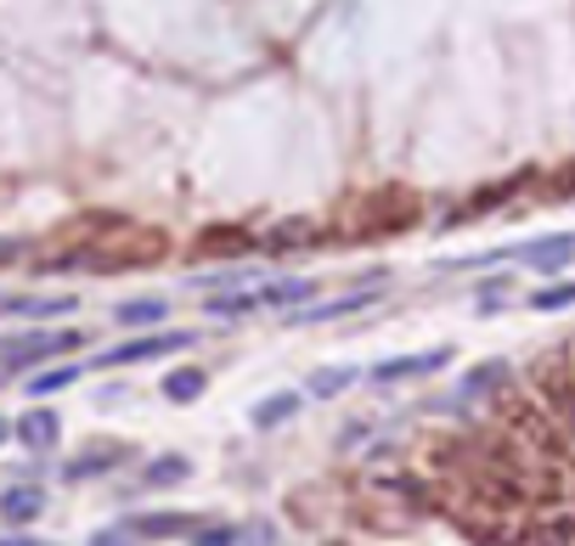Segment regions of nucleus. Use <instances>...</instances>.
Returning <instances> with one entry per match:
<instances>
[{
	"instance_id": "1",
	"label": "nucleus",
	"mask_w": 575,
	"mask_h": 546,
	"mask_svg": "<svg viewBox=\"0 0 575 546\" xmlns=\"http://www.w3.org/2000/svg\"><path fill=\"white\" fill-rule=\"evenodd\" d=\"M322 293V282H311V276H276V282H260V287H249V293H209V316L215 321H231V316H254V310H300V305H311Z\"/></svg>"
},
{
	"instance_id": "2",
	"label": "nucleus",
	"mask_w": 575,
	"mask_h": 546,
	"mask_svg": "<svg viewBox=\"0 0 575 546\" xmlns=\"http://www.w3.org/2000/svg\"><path fill=\"white\" fill-rule=\"evenodd\" d=\"M85 332L79 327H63V332H12V338H0V378H18L40 361H57L68 350H79Z\"/></svg>"
},
{
	"instance_id": "3",
	"label": "nucleus",
	"mask_w": 575,
	"mask_h": 546,
	"mask_svg": "<svg viewBox=\"0 0 575 546\" xmlns=\"http://www.w3.org/2000/svg\"><path fill=\"white\" fill-rule=\"evenodd\" d=\"M198 343V332H148V338H124L113 350H102L90 361V372H119V367H141V361H164Z\"/></svg>"
},
{
	"instance_id": "4",
	"label": "nucleus",
	"mask_w": 575,
	"mask_h": 546,
	"mask_svg": "<svg viewBox=\"0 0 575 546\" xmlns=\"http://www.w3.org/2000/svg\"><path fill=\"white\" fill-rule=\"evenodd\" d=\"M383 299V282H367L361 293H339V299H316V305H300V310H288L282 321L288 327H322V321H339V316H361Z\"/></svg>"
},
{
	"instance_id": "5",
	"label": "nucleus",
	"mask_w": 575,
	"mask_h": 546,
	"mask_svg": "<svg viewBox=\"0 0 575 546\" xmlns=\"http://www.w3.org/2000/svg\"><path fill=\"white\" fill-rule=\"evenodd\" d=\"M452 361H457V350H452V343H441V350H417V356H390V361H378L367 378L390 389V383H412V378H435V372H446Z\"/></svg>"
},
{
	"instance_id": "6",
	"label": "nucleus",
	"mask_w": 575,
	"mask_h": 546,
	"mask_svg": "<svg viewBox=\"0 0 575 546\" xmlns=\"http://www.w3.org/2000/svg\"><path fill=\"white\" fill-rule=\"evenodd\" d=\"M79 299L68 293H0V316H23V321H57V316H74Z\"/></svg>"
},
{
	"instance_id": "7",
	"label": "nucleus",
	"mask_w": 575,
	"mask_h": 546,
	"mask_svg": "<svg viewBox=\"0 0 575 546\" xmlns=\"http://www.w3.org/2000/svg\"><path fill=\"white\" fill-rule=\"evenodd\" d=\"M12 439L23 445V451L45 457V451H57V439H63V417L52 406H29L18 423H12Z\"/></svg>"
},
{
	"instance_id": "8",
	"label": "nucleus",
	"mask_w": 575,
	"mask_h": 546,
	"mask_svg": "<svg viewBox=\"0 0 575 546\" xmlns=\"http://www.w3.org/2000/svg\"><path fill=\"white\" fill-rule=\"evenodd\" d=\"M513 260L531 265V271H564V265L575 260V231H558V237H542V242H524V248H513Z\"/></svg>"
},
{
	"instance_id": "9",
	"label": "nucleus",
	"mask_w": 575,
	"mask_h": 546,
	"mask_svg": "<svg viewBox=\"0 0 575 546\" xmlns=\"http://www.w3.org/2000/svg\"><path fill=\"white\" fill-rule=\"evenodd\" d=\"M119 462H130V445H90L85 457L63 462V479H68V484H85V479H102V473H113Z\"/></svg>"
},
{
	"instance_id": "10",
	"label": "nucleus",
	"mask_w": 575,
	"mask_h": 546,
	"mask_svg": "<svg viewBox=\"0 0 575 546\" xmlns=\"http://www.w3.org/2000/svg\"><path fill=\"white\" fill-rule=\"evenodd\" d=\"M300 406H305V394H300V389H276V394H265V401L249 406V423L265 434V428H282L288 417H300Z\"/></svg>"
},
{
	"instance_id": "11",
	"label": "nucleus",
	"mask_w": 575,
	"mask_h": 546,
	"mask_svg": "<svg viewBox=\"0 0 575 546\" xmlns=\"http://www.w3.org/2000/svg\"><path fill=\"white\" fill-rule=\"evenodd\" d=\"M40 513H45V490H40V484H12L7 495H0V518H7L12 529L34 524Z\"/></svg>"
},
{
	"instance_id": "12",
	"label": "nucleus",
	"mask_w": 575,
	"mask_h": 546,
	"mask_svg": "<svg viewBox=\"0 0 575 546\" xmlns=\"http://www.w3.org/2000/svg\"><path fill=\"white\" fill-rule=\"evenodd\" d=\"M124 529L141 535V540H170V535H192L198 524L186 513H135V518H124Z\"/></svg>"
},
{
	"instance_id": "13",
	"label": "nucleus",
	"mask_w": 575,
	"mask_h": 546,
	"mask_svg": "<svg viewBox=\"0 0 575 546\" xmlns=\"http://www.w3.org/2000/svg\"><path fill=\"white\" fill-rule=\"evenodd\" d=\"M164 401L170 406H192V401H198V394L209 389V372L204 367H181V372H164Z\"/></svg>"
},
{
	"instance_id": "14",
	"label": "nucleus",
	"mask_w": 575,
	"mask_h": 546,
	"mask_svg": "<svg viewBox=\"0 0 575 546\" xmlns=\"http://www.w3.org/2000/svg\"><path fill=\"white\" fill-rule=\"evenodd\" d=\"M85 372H90V367H79V361L45 367V372H34V378H29V394H34V401H45V394H63V389H74Z\"/></svg>"
},
{
	"instance_id": "15",
	"label": "nucleus",
	"mask_w": 575,
	"mask_h": 546,
	"mask_svg": "<svg viewBox=\"0 0 575 546\" xmlns=\"http://www.w3.org/2000/svg\"><path fill=\"white\" fill-rule=\"evenodd\" d=\"M164 316H170V299H124V305H113V321L119 327H153Z\"/></svg>"
},
{
	"instance_id": "16",
	"label": "nucleus",
	"mask_w": 575,
	"mask_h": 546,
	"mask_svg": "<svg viewBox=\"0 0 575 546\" xmlns=\"http://www.w3.org/2000/svg\"><path fill=\"white\" fill-rule=\"evenodd\" d=\"M356 378H361V367H322V372L305 383V394H311V401H333V394H345Z\"/></svg>"
},
{
	"instance_id": "17",
	"label": "nucleus",
	"mask_w": 575,
	"mask_h": 546,
	"mask_svg": "<svg viewBox=\"0 0 575 546\" xmlns=\"http://www.w3.org/2000/svg\"><path fill=\"white\" fill-rule=\"evenodd\" d=\"M186 473H192V462H186V457H153L148 468H141V484L164 490V484H181Z\"/></svg>"
},
{
	"instance_id": "18",
	"label": "nucleus",
	"mask_w": 575,
	"mask_h": 546,
	"mask_svg": "<svg viewBox=\"0 0 575 546\" xmlns=\"http://www.w3.org/2000/svg\"><path fill=\"white\" fill-rule=\"evenodd\" d=\"M243 282H260V271H249V265H226V271H215V276H198V293L209 299V293H237Z\"/></svg>"
},
{
	"instance_id": "19",
	"label": "nucleus",
	"mask_w": 575,
	"mask_h": 546,
	"mask_svg": "<svg viewBox=\"0 0 575 546\" xmlns=\"http://www.w3.org/2000/svg\"><path fill=\"white\" fill-rule=\"evenodd\" d=\"M575 305V282H558V287H536L531 293V310H569Z\"/></svg>"
},
{
	"instance_id": "20",
	"label": "nucleus",
	"mask_w": 575,
	"mask_h": 546,
	"mask_svg": "<svg viewBox=\"0 0 575 546\" xmlns=\"http://www.w3.org/2000/svg\"><path fill=\"white\" fill-rule=\"evenodd\" d=\"M502 378H508V361H479V367L463 378V389H468V394H479V389H497Z\"/></svg>"
},
{
	"instance_id": "21",
	"label": "nucleus",
	"mask_w": 575,
	"mask_h": 546,
	"mask_svg": "<svg viewBox=\"0 0 575 546\" xmlns=\"http://www.w3.org/2000/svg\"><path fill=\"white\" fill-rule=\"evenodd\" d=\"M474 305H479V310H502V305H508V276H491L486 287L474 293Z\"/></svg>"
},
{
	"instance_id": "22",
	"label": "nucleus",
	"mask_w": 575,
	"mask_h": 546,
	"mask_svg": "<svg viewBox=\"0 0 575 546\" xmlns=\"http://www.w3.org/2000/svg\"><path fill=\"white\" fill-rule=\"evenodd\" d=\"M192 546H237V529L231 524H204V529H192Z\"/></svg>"
},
{
	"instance_id": "23",
	"label": "nucleus",
	"mask_w": 575,
	"mask_h": 546,
	"mask_svg": "<svg viewBox=\"0 0 575 546\" xmlns=\"http://www.w3.org/2000/svg\"><path fill=\"white\" fill-rule=\"evenodd\" d=\"M90 546H135V535H130L124 524H119V529H96V535H90Z\"/></svg>"
},
{
	"instance_id": "24",
	"label": "nucleus",
	"mask_w": 575,
	"mask_h": 546,
	"mask_svg": "<svg viewBox=\"0 0 575 546\" xmlns=\"http://www.w3.org/2000/svg\"><path fill=\"white\" fill-rule=\"evenodd\" d=\"M12 260H23V242L18 237H0V265H12Z\"/></svg>"
},
{
	"instance_id": "25",
	"label": "nucleus",
	"mask_w": 575,
	"mask_h": 546,
	"mask_svg": "<svg viewBox=\"0 0 575 546\" xmlns=\"http://www.w3.org/2000/svg\"><path fill=\"white\" fill-rule=\"evenodd\" d=\"M0 546H57V540H40V535H23L18 529V535H0Z\"/></svg>"
},
{
	"instance_id": "26",
	"label": "nucleus",
	"mask_w": 575,
	"mask_h": 546,
	"mask_svg": "<svg viewBox=\"0 0 575 546\" xmlns=\"http://www.w3.org/2000/svg\"><path fill=\"white\" fill-rule=\"evenodd\" d=\"M7 439H12V423H7V417H0V445H7Z\"/></svg>"
}]
</instances>
